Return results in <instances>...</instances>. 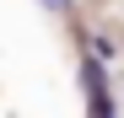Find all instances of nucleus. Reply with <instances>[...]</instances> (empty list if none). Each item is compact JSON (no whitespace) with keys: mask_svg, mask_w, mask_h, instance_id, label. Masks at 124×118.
<instances>
[{"mask_svg":"<svg viewBox=\"0 0 124 118\" xmlns=\"http://www.w3.org/2000/svg\"><path fill=\"white\" fill-rule=\"evenodd\" d=\"M43 6H49V11H70V0H43Z\"/></svg>","mask_w":124,"mask_h":118,"instance_id":"obj_1","label":"nucleus"}]
</instances>
